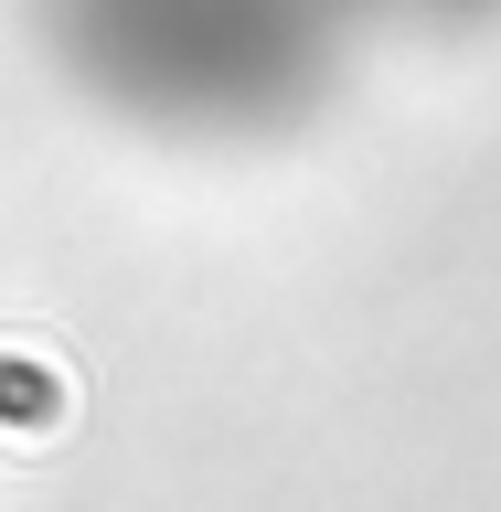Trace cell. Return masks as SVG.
I'll return each instance as SVG.
<instances>
[{
	"label": "cell",
	"mask_w": 501,
	"mask_h": 512,
	"mask_svg": "<svg viewBox=\"0 0 501 512\" xmlns=\"http://www.w3.org/2000/svg\"><path fill=\"white\" fill-rule=\"evenodd\" d=\"M43 54L107 118L160 139L299 128L363 54V0H32Z\"/></svg>",
	"instance_id": "1"
},
{
	"label": "cell",
	"mask_w": 501,
	"mask_h": 512,
	"mask_svg": "<svg viewBox=\"0 0 501 512\" xmlns=\"http://www.w3.org/2000/svg\"><path fill=\"white\" fill-rule=\"evenodd\" d=\"M374 32H501V0H363Z\"/></svg>",
	"instance_id": "2"
}]
</instances>
